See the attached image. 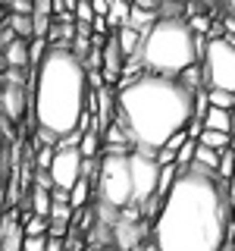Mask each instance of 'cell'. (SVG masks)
I'll return each instance as SVG.
<instances>
[{"instance_id":"1","label":"cell","mask_w":235,"mask_h":251,"mask_svg":"<svg viewBox=\"0 0 235 251\" xmlns=\"http://www.w3.org/2000/svg\"><path fill=\"white\" fill-rule=\"evenodd\" d=\"M229 239H235V223L226 182L198 163L179 170L154 217L157 251H223Z\"/></svg>"},{"instance_id":"2","label":"cell","mask_w":235,"mask_h":251,"mask_svg":"<svg viewBox=\"0 0 235 251\" xmlns=\"http://www.w3.org/2000/svg\"><path fill=\"white\" fill-rule=\"evenodd\" d=\"M116 120L125 126L132 148L157 151L172 132H182L194 120V91L182 78L141 73L135 78L119 75L116 91Z\"/></svg>"},{"instance_id":"3","label":"cell","mask_w":235,"mask_h":251,"mask_svg":"<svg viewBox=\"0 0 235 251\" xmlns=\"http://www.w3.org/2000/svg\"><path fill=\"white\" fill-rule=\"evenodd\" d=\"M88 94L91 88L82 60L69 47L47 44L44 60L35 69V126L41 132H50L57 141L69 132H78V123L88 113Z\"/></svg>"},{"instance_id":"4","label":"cell","mask_w":235,"mask_h":251,"mask_svg":"<svg viewBox=\"0 0 235 251\" xmlns=\"http://www.w3.org/2000/svg\"><path fill=\"white\" fill-rule=\"evenodd\" d=\"M204 47H207V41L188 28L185 16H176V19L157 16L154 25L141 35V47L132 60L141 63L144 73L151 75L179 78L188 66H194L201 60Z\"/></svg>"},{"instance_id":"5","label":"cell","mask_w":235,"mask_h":251,"mask_svg":"<svg viewBox=\"0 0 235 251\" xmlns=\"http://www.w3.org/2000/svg\"><path fill=\"white\" fill-rule=\"evenodd\" d=\"M97 201L104 207L125 210L132 204V170H129V148H104L97 163Z\"/></svg>"},{"instance_id":"6","label":"cell","mask_w":235,"mask_h":251,"mask_svg":"<svg viewBox=\"0 0 235 251\" xmlns=\"http://www.w3.org/2000/svg\"><path fill=\"white\" fill-rule=\"evenodd\" d=\"M198 66H201V78H204V91L216 88V91L235 94V50L223 38L207 41Z\"/></svg>"},{"instance_id":"7","label":"cell","mask_w":235,"mask_h":251,"mask_svg":"<svg viewBox=\"0 0 235 251\" xmlns=\"http://www.w3.org/2000/svg\"><path fill=\"white\" fill-rule=\"evenodd\" d=\"M129 170H132V204H135V207H144V204L154 198L157 176H160L154 151L129 148Z\"/></svg>"},{"instance_id":"8","label":"cell","mask_w":235,"mask_h":251,"mask_svg":"<svg viewBox=\"0 0 235 251\" xmlns=\"http://www.w3.org/2000/svg\"><path fill=\"white\" fill-rule=\"evenodd\" d=\"M82 163L85 157L78 154V148H57L53 151V160H50V182L53 188H72L78 179H82Z\"/></svg>"},{"instance_id":"9","label":"cell","mask_w":235,"mask_h":251,"mask_svg":"<svg viewBox=\"0 0 235 251\" xmlns=\"http://www.w3.org/2000/svg\"><path fill=\"white\" fill-rule=\"evenodd\" d=\"M116 229V251H132L138 245V239H141V226L135 223L132 217H125L122 223H116L113 226Z\"/></svg>"},{"instance_id":"10","label":"cell","mask_w":235,"mask_h":251,"mask_svg":"<svg viewBox=\"0 0 235 251\" xmlns=\"http://www.w3.org/2000/svg\"><path fill=\"white\" fill-rule=\"evenodd\" d=\"M3 63H6V69H28V41L25 38H13L3 47Z\"/></svg>"},{"instance_id":"11","label":"cell","mask_w":235,"mask_h":251,"mask_svg":"<svg viewBox=\"0 0 235 251\" xmlns=\"http://www.w3.org/2000/svg\"><path fill=\"white\" fill-rule=\"evenodd\" d=\"M113 38H116V44H119V50H122L125 60H132V57L138 53V47H141V31H138V28L119 25V28L113 31Z\"/></svg>"},{"instance_id":"12","label":"cell","mask_w":235,"mask_h":251,"mask_svg":"<svg viewBox=\"0 0 235 251\" xmlns=\"http://www.w3.org/2000/svg\"><path fill=\"white\" fill-rule=\"evenodd\" d=\"M194 141L204 145V148H210V151H223V148H232L235 145L232 135H226V132H210V129H201V135L194 138Z\"/></svg>"},{"instance_id":"13","label":"cell","mask_w":235,"mask_h":251,"mask_svg":"<svg viewBox=\"0 0 235 251\" xmlns=\"http://www.w3.org/2000/svg\"><path fill=\"white\" fill-rule=\"evenodd\" d=\"M104 148H132V141H129V132H125V126L119 120H113L107 126V132H104Z\"/></svg>"},{"instance_id":"14","label":"cell","mask_w":235,"mask_h":251,"mask_svg":"<svg viewBox=\"0 0 235 251\" xmlns=\"http://www.w3.org/2000/svg\"><path fill=\"white\" fill-rule=\"evenodd\" d=\"M97 151H100V129H97V126H91V129L78 138V154H82L85 160H94V154H97Z\"/></svg>"},{"instance_id":"15","label":"cell","mask_w":235,"mask_h":251,"mask_svg":"<svg viewBox=\"0 0 235 251\" xmlns=\"http://www.w3.org/2000/svg\"><path fill=\"white\" fill-rule=\"evenodd\" d=\"M179 176V167L176 163H169V167H160V176H157V188H154V198H166V192L172 188V182H176Z\"/></svg>"},{"instance_id":"16","label":"cell","mask_w":235,"mask_h":251,"mask_svg":"<svg viewBox=\"0 0 235 251\" xmlns=\"http://www.w3.org/2000/svg\"><path fill=\"white\" fill-rule=\"evenodd\" d=\"M129 10H132L129 0H113V3H110V13H107V25H110V28L125 25V19H129Z\"/></svg>"},{"instance_id":"17","label":"cell","mask_w":235,"mask_h":251,"mask_svg":"<svg viewBox=\"0 0 235 251\" xmlns=\"http://www.w3.org/2000/svg\"><path fill=\"white\" fill-rule=\"evenodd\" d=\"M88 192H91V179L82 176L72 188H69V207H72V210L85 207V201H88Z\"/></svg>"},{"instance_id":"18","label":"cell","mask_w":235,"mask_h":251,"mask_svg":"<svg viewBox=\"0 0 235 251\" xmlns=\"http://www.w3.org/2000/svg\"><path fill=\"white\" fill-rule=\"evenodd\" d=\"M28 201H31V214H35V217H47V214H50V192H44V188H31Z\"/></svg>"},{"instance_id":"19","label":"cell","mask_w":235,"mask_h":251,"mask_svg":"<svg viewBox=\"0 0 235 251\" xmlns=\"http://www.w3.org/2000/svg\"><path fill=\"white\" fill-rule=\"evenodd\" d=\"M232 170H235V145H232V148H223V151H219V163H216V176L223 179V182H229Z\"/></svg>"},{"instance_id":"20","label":"cell","mask_w":235,"mask_h":251,"mask_svg":"<svg viewBox=\"0 0 235 251\" xmlns=\"http://www.w3.org/2000/svg\"><path fill=\"white\" fill-rule=\"evenodd\" d=\"M191 163H198V167H204V170H213V173H216L219 151H210V148H204V145H194V160H191Z\"/></svg>"},{"instance_id":"21","label":"cell","mask_w":235,"mask_h":251,"mask_svg":"<svg viewBox=\"0 0 235 251\" xmlns=\"http://www.w3.org/2000/svg\"><path fill=\"white\" fill-rule=\"evenodd\" d=\"M204 94H207V107H219V110H232L235 107V94H229V91L210 88V91H204Z\"/></svg>"},{"instance_id":"22","label":"cell","mask_w":235,"mask_h":251,"mask_svg":"<svg viewBox=\"0 0 235 251\" xmlns=\"http://www.w3.org/2000/svg\"><path fill=\"white\" fill-rule=\"evenodd\" d=\"M44 53H47V41H44V38H28V66L31 69L44 60Z\"/></svg>"},{"instance_id":"23","label":"cell","mask_w":235,"mask_h":251,"mask_svg":"<svg viewBox=\"0 0 235 251\" xmlns=\"http://www.w3.org/2000/svg\"><path fill=\"white\" fill-rule=\"evenodd\" d=\"M6 25H10L19 38H25V41L31 38V16H16V13H13L10 19H6Z\"/></svg>"},{"instance_id":"24","label":"cell","mask_w":235,"mask_h":251,"mask_svg":"<svg viewBox=\"0 0 235 251\" xmlns=\"http://www.w3.org/2000/svg\"><path fill=\"white\" fill-rule=\"evenodd\" d=\"M47 217H35L31 214L25 223H22V235H47Z\"/></svg>"},{"instance_id":"25","label":"cell","mask_w":235,"mask_h":251,"mask_svg":"<svg viewBox=\"0 0 235 251\" xmlns=\"http://www.w3.org/2000/svg\"><path fill=\"white\" fill-rule=\"evenodd\" d=\"M194 145H198V141H194V138H188L185 145L176 151V167H179V170L191 167V160H194Z\"/></svg>"},{"instance_id":"26","label":"cell","mask_w":235,"mask_h":251,"mask_svg":"<svg viewBox=\"0 0 235 251\" xmlns=\"http://www.w3.org/2000/svg\"><path fill=\"white\" fill-rule=\"evenodd\" d=\"M72 19H75V22H85V25H91V19H94V10H91V3H88V0H78V3H75V10H72Z\"/></svg>"},{"instance_id":"27","label":"cell","mask_w":235,"mask_h":251,"mask_svg":"<svg viewBox=\"0 0 235 251\" xmlns=\"http://www.w3.org/2000/svg\"><path fill=\"white\" fill-rule=\"evenodd\" d=\"M47 248V235H22L19 251H44Z\"/></svg>"},{"instance_id":"28","label":"cell","mask_w":235,"mask_h":251,"mask_svg":"<svg viewBox=\"0 0 235 251\" xmlns=\"http://www.w3.org/2000/svg\"><path fill=\"white\" fill-rule=\"evenodd\" d=\"M185 141H188V132L182 129V132H172V135L166 138V145H163V148H169V151H172V154H176V151H179V148H182V145H185Z\"/></svg>"},{"instance_id":"29","label":"cell","mask_w":235,"mask_h":251,"mask_svg":"<svg viewBox=\"0 0 235 251\" xmlns=\"http://www.w3.org/2000/svg\"><path fill=\"white\" fill-rule=\"evenodd\" d=\"M3 179H6V145H3V126H0V192H3Z\"/></svg>"},{"instance_id":"30","label":"cell","mask_w":235,"mask_h":251,"mask_svg":"<svg viewBox=\"0 0 235 251\" xmlns=\"http://www.w3.org/2000/svg\"><path fill=\"white\" fill-rule=\"evenodd\" d=\"M35 188H44V192H50V188H53L50 173H47V170H35Z\"/></svg>"},{"instance_id":"31","label":"cell","mask_w":235,"mask_h":251,"mask_svg":"<svg viewBox=\"0 0 235 251\" xmlns=\"http://www.w3.org/2000/svg\"><path fill=\"white\" fill-rule=\"evenodd\" d=\"M10 3H13V13L16 16H31V13H35L31 0H10Z\"/></svg>"},{"instance_id":"32","label":"cell","mask_w":235,"mask_h":251,"mask_svg":"<svg viewBox=\"0 0 235 251\" xmlns=\"http://www.w3.org/2000/svg\"><path fill=\"white\" fill-rule=\"evenodd\" d=\"M135 10H144V13H157L160 10V0H129Z\"/></svg>"},{"instance_id":"33","label":"cell","mask_w":235,"mask_h":251,"mask_svg":"<svg viewBox=\"0 0 235 251\" xmlns=\"http://www.w3.org/2000/svg\"><path fill=\"white\" fill-rule=\"evenodd\" d=\"M88 3H91L94 16H104V19H107V13H110V3H113V0H88Z\"/></svg>"},{"instance_id":"34","label":"cell","mask_w":235,"mask_h":251,"mask_svg":"<svg viewBox=\"0 0 235 251\" xmlns=\"http://www.w3.org/2000/svg\"><path fill=\"white\" fill-rule=\"evenodd\" d=\"M50 204H69V192L66 188H50Z\"/></svg>"},{"instance_id":"35","label":"cell","mask_w":235,"mask_h":251,"mask_svg":"<svg viewBox=\"0 0 235 251\" xmlns=\"http://www.w3.org/2000/svg\"><path fill=\"white\" fill-rule=\"evenodd\" d=\"M223 35H235V16L232 13L223 16Z\"/></svg>"},{"instance_id":"36","label":"cell","mask_w":235,"mask_h":251,"mask_svg":"<svg viewBox=\"0 0 235 251\" xmlns=\"http://www.w3.org/2000/svg\"><path fill=\"white\" fill-rule=\"evenodd\" d=\"M216 3H219V6H223V10H226V13H232V16H235V0H216Z\"/></svg>"},{"instance_id":"37","label":"cell","mask_w":235,"mask_h":251,"mask_svg":"<svg viewBox=\"0 0 235 251\" xmlns=\"http://www.w3.org/2000/svg\"><path fill=\"white\" fill-rule=\"evenodd\" d=\"M141 251H157V245H154V242H147V245H141Z\"/></svg>"},{"instance_id":"38","label":"cell","mask_w":235,"mask_h":251,"mask_svg":"<svg viewBox=\"0 0 235 251\" xmlns=\"http://www.w3.org/2000/svg\"><path fill=\"white\" fill-rule=\"evenodd\" d=\"M3 204H6V198H3V192H0V217H3Z\"/></svg>"},{"instance_id":"39","label":"cell","mask_w":235,"mask_h":251,"mask_svg":"<svg viewBox=\"0 0 235 251\" xmlns=\"http://www.w3.org/2000/svg\"><path fill=\"white\" fill-rule=\"evenodd\" d=\"M3 69H6V63H3V57H0V73H3Z\"/></svg>"}]
</instances>
